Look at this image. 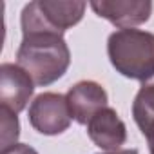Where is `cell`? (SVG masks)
<instances>
[{
    "label": "cell",
    "mask_w": 154,
    "mask_h": 154,
    "mask_svg": "<svg viewBox=\"0 0 154 154\" xmlns=\"http://www.w3.org/2000/svg\"><path fill=\"white\" fill-rule=\"evenodd\" d=\"M35 93V82L18 63L0 65V107L20 112L27 107Z\"/></svg>",
    "instance_id": "6"
},
{
    "label": "cell",
    "mask_w": 154,
    "mask_h": 154,
    "mask_svg": "<svg viewBox=\"0 0 154 154\" xmlns=\"http://www.w3.org/2000/svg\"><path fill=\"white\" fill-rule=\"evenodd\" d=\"M0 118H2V134H0V149L6 150L13 145L18 143V136H20V122L17 112L0 107Z\"/></svg>",
    "instance_id": "10"
},
{
    "label": "cell",
    "mask_w": 154,
    "mask_h": 154,
    "mask_svg": "<svg viewBox=\"0 0 154 154\" xmlns=\"http://www.w3.org/2000/svg\"><path fill=\"white\" fill-rule=\"evenodd\" d=\"M87 4L82 0H35L22 9V36L33 33L63 35L74 27L85 13Z\"/></svg>",
    "instance_id": "3"
},
{
    "label": "cell",
    "mask_w": 154,
    "mask_h": 154,
    "mask_svg": "<svg viewBox=\"0 0 154 154\" xmlns=\"http://www.w3.org/2000/svg\"><path fill=\"white\" fill-rule=\"evenodd\" d=\"M91 9L120 29L145 24L152 15L150 0H93Z\"/></svg>",
    "instance_id": "5"
},
{
    "label": "cell",
    "mask_w": 154,
    "mask_h": 154,
    "mask_svg": "<svg viewBox=\"0 0 154 154\" xmlns=\"http://www.w3.org/2000/svg\"><path fill=\"white\" fill-rule=\"evenodd\" d=\"M87 136L91 141L107 152H116L127 141V127L112 107L100 109L87 123Z\"/></svg>",
    "instance_id": "8"
},
{
    "label": "cell",
    "mask_w": 154,
    "mask_h": 154,
    "mask_svg": "<svg viewBox=\"0 0 154 154\" xmlns=\"http://www.w3.org/2000/svg\"><path fill=\"white\" fill-rule=\"evenodd\" d=\"M107 54L116 72L125 78L145 82L154 76V33L118 29L109 35Z\"/></svg>",
    "instance_id": "2"
},
{
    "label": "cell",
    "mask_w": 154,
    "mask_h": 154,
    "mask_svg": "<svg viewBox=\"0 0 154 154\" xmlns=\"http://www.w3.org/2000/svg\"><path fill=\"white\" fill-rule=\"evenodd\" d=\"M27 118L31 127L45 136H56L65 132L72 122L67 98L60 93L38 94L29 105Z\"/></svg>",
    "instance_id": "4"
},
{
    "label": "cell",
    "mask_w": 154,
    "mask_h": 154,
    "mask_svg": "<svg viewBox=\"0 0 154 154\" xmlns=\"http://www.w3.org/2000/svg\"><path fill=\"white\" fill-rule=\"evenodd\" d=\"M65 98H67L72 120L80 125H87L89 120L100 109L107 107V102H109L107 91L98 82H93V80H82L78 84H74L67 91Z\"/></svg>",
    "instance_id": "7"
},
{
    "label": "cell",
    "mask_w": 154,
    "mask_h": 154,
    "mask_svg": "<svg viewBox=\"0 0 154 154\" xmlns=\"http://www.w3.org/2000/svg\"><path fill=\"white\" fill-rule=\"evenodd\" d=\"M0 154H38L31 145H26V143H17V145H13V147H9V149H6V150H2Z\"/></svg>",
    "instance_id": "11"
},
{
    "label": "cell",
    "mask_w": 154,
    "mask_h": 154,
    "mask_svg": "<svg viewBox=\"0 0 154 154\" xmlns=\"http://www.w3.org/2000/svg\"><path fill=\"white\" fill-rule=\"evenodd\" d=\"M105 154H138L136 149H122V150H116V152H105Z\"/></svg>",
    "instance_id": "12"
},
{
    "label": "cell",
    "mask_w": 154,
    "mask_h": 154,
    "mask_svg": "<svg viewBox=\"0 0 154 154\" xmlns=\"http://www.w3.org/2000/svg\"><path fill=\"white\" fill-rule=\"evenodd\" d=\"M132 118L147 141H154V76L141 82L132 102Z\"/></svg>",
    "instance_id": "9"
},
{
    "label": "cell",
    "mask_w": 154,
    "mask_h": 154,
    "mask_svg": "<svg viewBox=\"0 0 154 154\" xmlns=\"http://www.w3.org/2000/svg\"><path fill=\"white\" fill-rule=\"evenodd\" d=\"M149 154H154V141L149 143Z\"/></svg>",
    "instance_id": "13"
},
{
    "label": "cell",
    "mask_w": 154,
    "mask_h": 154,
    "mask_svg": "<svg viewBox=\"0 0 154 154\" xmlns=\"http://www.w3.org/2000/svg\"><path fill=\"white\" fill-rule=\"evenodd\" d=\"M17 63L31 76L35 85L45 87L60 80L71 63V51L63 35H24L17 51Z\"/></svg>",
    "instance_id": "1"
}]
</instances>
